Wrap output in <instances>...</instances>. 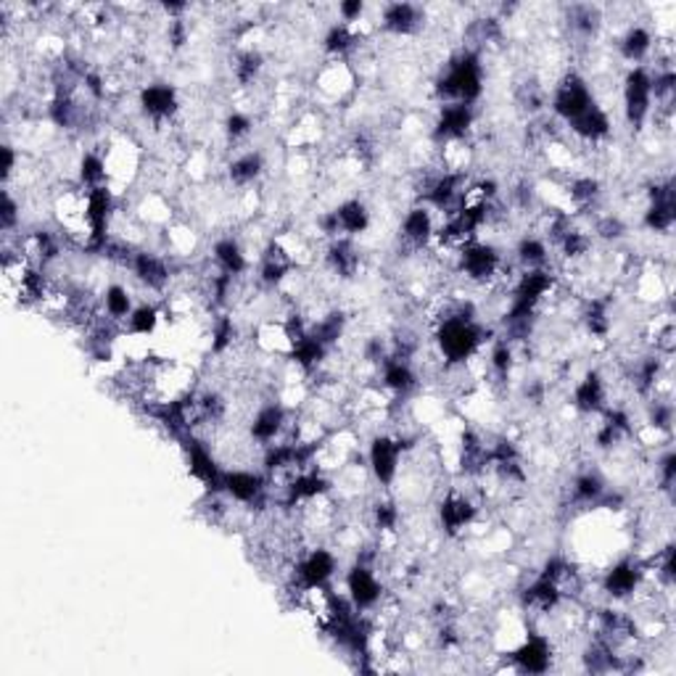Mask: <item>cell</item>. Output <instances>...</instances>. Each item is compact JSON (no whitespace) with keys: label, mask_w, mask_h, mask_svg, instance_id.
Returning <instances> with one entry per match:
<instances>
[{"label":"cell","mask_w":676,"mask_h":676,"mask_svg":"<svg viewBox=\"0 0 676 676\" xmlns=\"http://www.w3.org/2000/svg\"><path fill=\"white\" fill-rule=\"evenodd\" d=\"M426 27V9L415 3H389L380 9L378 29L389 38H415Z\"/></svg>","instance_id":"12"},{"label":"cell","mask_w":676,"mask_h":676,"mask_svg":"<svg viewBox=\"0 0 676 676\" xmlns=\"http://www.w3.org/2000/svg\"><path fill=\"white\" fill-rule=\"evenodd\" d=\"M436 212L426 204H415L404 212L402 223H399V241L413 254H421L423 249H431L434 233H436Z\"/></svg>","instance_id":"11"},{"label":"cell","mask_w":676,"mask_h":676,"mask_svg":"<svg viewBox=\"0 0 676 676\" xmlns=\"http://www.w3.org/2000/svg\"><path fill=\"white\" fill-rule=\"evenodd\" d=\"M568 402L581 417H598L611 404V380L598 367H592L576 380Z\"/></svg>","instance_id":"9"},{"label":"cell","mask_w":676,"mask_h":676,"mask_svg":"<svg viewBox=\"0 0 676 676\" xmlns=\"http://www.w3.org/2000/svg\"><path fill=\"white\" fill-rule=\"evenodd\" d=\"M367 471H371V478L378 484V487L389 489L391 484L397 481L399 473H402L404 463V450L399 445L397 434L391 431H378L371 436V445H367Z\"/></svg>","instance_id":"5"},{"label":"cell","mask_w":676,"mask_h":676,"mask_svg":"<svg viewBox=\"0 0 676 676\" xmlns=\"http://www.w3.org/2000/svg\"><path fill=\"white\" fill-rule=\"evenodd\" d=\"M140 116L151 125H167L180 114V96L170 83H149L138 90Z\"/></svg>","instance_id":"10"},{"label":"cell","mask_w":676,"mask_h":676,"mask_svg":"<svg viewBox=\"0 0 676 676\" xmlns=\"http://www.w3.org/2000/svg\"><path fill=\"white\" fill-rule=\"evenodd\" d=\"M254 127H256L254 116L243 112V109H233L223 122V135L230 146H241L254 135Z\"/></svg>","instance_id":"20"},{"label":"cell","mask_w":676,"mask_h":676,"mask_svg":"<svg viewBox=\"0 0 676 676\" xmlns=\"http://www.w3.org/2000/svg\"><path fill=\"white\" fill-rule=\"evenodd\" d=\"M655 40L658 38L650 27H644V24H629L616 42L618 57L624 59L629 66H644L648 64V59L653 57Z\"/></svg>","instance_id":"15"},{"label":"cell","mask_w":676,"mask_h":676,"mask_svg":"<svg viewBox=\"0 0 676 676\" xmlns=\"http://www.w3.org/2000/svg\"><path fill=\"white\" fill-rule=\"evenodd\" d=\"M478 510H481L478 500L476 497H471L465 489L452 487L450 491H447L439 502V526H441V531H445V537H450V539L463 537L468 528L476 526Z\"/></svg>","instance_id":"6"},{"label":"cell","mask_w":676,"mask_h":676,"mask_svg":"<svg viewBox=\"0 0 676 676\" xmlns=\"http://www.w3.org/2000/svg\"><path fill=\"white\" fill-rule=\"evenodd\" d=\"M484 61L481 53L473 51V48H460L447 59L445 70L439 72L434 79V96L441 103H468L476 107L478 98L484 96Z\"/></svg>","instance_id":"1"},{"label":"cell","mask_w":676,"mask_h":676,"mask_svg":"<svg viewBox=\"0 0 676 676\" xmlns=\"http://www.w3.org/2000/svg\"><path fill=\"white\" fill-rule=\"evenodd\" d=\"M162 310H159L157 304H149V301H140V304H135L133 315L127 317V323L122 325V330H125V336L122 338H149L159 330V325H162Z\"/></svg>","instance_id":"19"},{"label":"cell","mask_w":676,"mask_h":676,"mask_svg":"<svg viewBox=\"0 0 676 676\" xmlns=\"http://www.w3.org/2000/svg\"><path fill=\"white\" fill-rule=\"evenodd\" d=\"M334 217L338 223V236L341 238H360L362 233L371 230V209L365 201L360 199H347L334 209Z\"/></svg>","instance_id":"17"},{"label":"cell","mask_w":676,"mask_h":676,"mask_svg":"<svg viewBox=\"0 0 676 676\" xmlns=\"http://www.w3.org/2000/svg\"><path fill=\"white\" fill-rule=\"evenodd\" d=\"M130 273L140 288L151 293H170L172 280H175V267L172 256L153 249H138L133 256Z\"/></svg>","instance_id":"7"},{"label":"cell","mask_w":676,"mask_h":676,"mask_svg":"<svg viewBox=\"0 0 676 676\" xmlns=\"http://www.w3.org/2000/svg\"><path fill=\"white\" fill-rule=\"evenodd\" d=\"M343 587H347L349 602L365 616H373L380 608V602L386 600V587L380 581L376 563L354 561L349 565L347 574H343Z\"/></svg>","instance_id":"3"},{"label":"cell","mask_w":676,"mask_h":676,"mask_svg":"<svg viewBox=\"0 0 676 676\" xmlns=\"http://www.w3.org/2000/svg\"><path fill=\"white\" fill-rule=\"evenodd\" d=\"M621 101H624V120L631 130H642L653 120V70L648 64L626 70Z\"/></svg>","instance_id":"2"},{"label":"cell","mask_w":676,"mask_h":676,"mask_svg":"<svg viewBox=\"0 0 676 676\" xmlns=\"http://www.w3.org/2000/svg\"><path fill=\"white\" fill-rule=\"evenodd\" d=\"M473 127H476V109L468 103H441L431 127V140L436 146L460 143L468 140Z\"/></svg>","instance_id":"8"},{"label":"cell","mask_w":676,"mask_h":676,"mask_svg":"<svg viewBox=\"0 0 676 676\" xmlns=\"http://www.w3.org/2000/svg\"><path fill=\"white\" fill-rule=\"evenodd\" d=\"M513 262L518 270L550 267L552 246L547 243L542 233H524L513 246Z\"/></svg>","instance_id":"16"},{"label":"cell","mask_w":676,"mask_h":676,"mask_svg":"<svg viewBox=\"0 0 676 676\" xmlns=\"http://www.w3.org/2000/svg\"><path fill=\"white\" fill-rule=\"evenodd\" d=\"M101 312L107 315L112 323L125 325L127 317L133 315L135 310V301H133V291L125 286V283H109L101 293Z\"/></svg>","instance_id":"18"},{"label":"cell","mask_w":676,"mask_h":676,"mask_svg":"<svg viewBox=\"0 0 676 676\" xmlns=\"http://www.w3.org/2000/svg\"><path fill=\"white\" fill-rule=\"evenodd\" d=\"M644 584V563L637 555H624L608 571H602L598 589L605 594L608 602H629L635 600Z\"/></svg>","instance_id":"4"},{"label":"cell","mask_w":676,"mask_h":676,"mask_svg":"<svg viewBox=\"0 0 676 676\" xmlns=\"http://www.w3.org/2000/svg\"><path fill=\"white\" fill-rule=\"evenodd\" d=\"M264 170H267V159H264V153L260 149L236 151L230 162L225 164L227 180H230V186L238 190L254 188L264 177Z\"/></svg>","instance_id":"14"},{"label":"cell","mask_w":676,"mask_h":676,"mask_svg":"<svg viewBox=\"0 0 676 676\" xmlns=\"http://www.w3.org/2000/svg\"><path fill=\"white\" fill-rule=\"evenodd\" d=\"M209 262L220 273L233 275V278H243V275L251 273L249 251H246V246L238 236H220L212 243V251H209Z\"/></svg>","instance_id":"13"}]
</instances>
